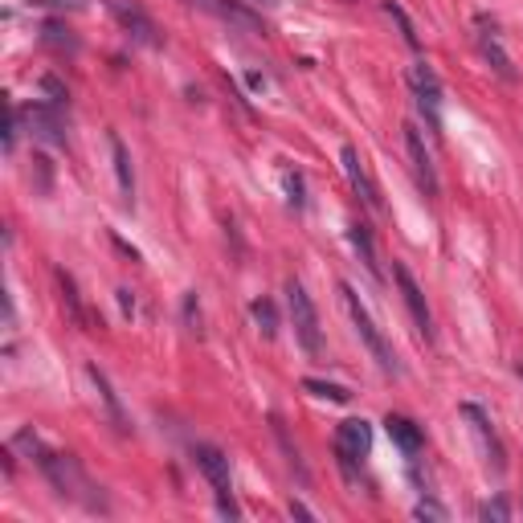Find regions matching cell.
<instances>
[{
    "label": "cell",
    "mask_w": 523,
    "mask_h": 523,
    "mask_svg": "<svg viewBox=\"0 0 523 523\" xmlns=\"http://www.w3.org/2000/svg\"><path fill=\"white\" fill-rule=\"evenodd\" d=\"M340 303H343V311H348V319H352V327H356V335L364 340V348L373 352V360H376V368L385 376H401V364H396V356H393V348H388V340H385V331L376 327V319L368 315V307L360 303V295H356L348 282H340Z\"/></svg>",
    "instance_id": "cell-1"
},
{
    "label": "cell",
    "mask_w": 523,
    "mask_h": 523,
    "mask_svg": "<svg viewBox=\"0 0 523 523\" xmlns=\"http://www.w3.org/2000/svg\"><path fill=\"white\" fill-rule=\"evenodd\" d=\"M287 307H290V323H295V340L303 343V352L319 356L323 352L319 311H315V303H311L307 287H303L299 278H290V282H287Z\"/></svg>",
    "instance_id": "cell-2"
},
{
    "label": "cell",
    "mask_w": 523,
    "mask_h": 523,
    "mask_svg": "<svg viewBox=\"0 0 523 523\" xmlns=\"http://www.w3.org/2000/svg\"><path fill=\"white\" fill-rule=\"evenodd\" d=\"M193 458H196V466H201V474L209 479V487H213L217 511L229 515V519H237V499H234V479H229V458H225L217 446H209V442L193 446Z\"/></svg>",
    "instance_id": "cell-3"
},
{
    "label": "cell",
    "mask_w": 523,
    "mask_h": 523,
    "mask_svg": "<svg viewBox=\"0 0 523 523\" xmlns=\"http://www.w3.org/2000/svg\"><path fill=\"white\" fill-rule=\"evenodd\" d=\"M107 12L115 17L119 29L127 33L131 42L148 45V50H160V45H164L160 29H156V21L148 17V9H143L139 0H107Z\"/></svg>",
    "instance_id": "cell-4"
},
{
    "label": "cell",
    "mask_w": 523,
    "mask_h": 523,
    "mask_svg": "<svg viewBox=\"0 0 523 523\" xmlns=\"http://www.w3.org/2000/svg\"><path fill=\"white\" fill-rule=\"evenodd\" d=\"M409 90H413V103H417V111L426 115L429 131H442V82L426 62L409 65Z\"/></svg>",
    "instance_id": "cell-5"
},
{
    "label": "cell",
    "mask_w": 523,
    "mask_h": 523,
    "mask_svg": "<svg viewBox=\"0 0 523 523\" xmlns=\"http://www.w3.org/2000/svg\"><path fill=\"white\" fill-rule=\"evenodd\" d=\"M368 450H373V426L364 421V417H348L340 421L335 429V454H340L343 470H356L364 458H368Z\"/></svg>",
    "instance_id": "cell-6"
},
{
    "label": "cell",
    "mask_w": 523,
    "mask_h": 523,
    "mask_svg": "<svg viewBox=\"0 0 523 523\" xmlns=\"http://www.w3.org/2000/svg\"><path fill=\"white\" fill-rule=\"evenodd\" d=\"M474 45H479L482 62L491 65V70H495V74L503 78V82H519V70H515L511 54H507V50H503L499 33H495V25L487 21V17H479V33H474Z\"/></svg>",
    "instance_id": "cell-7"
},
{
    "label": "cell",
    "mask_w": 523,
    "mask_h": 523,
    "mask_svg": "<svg viewBox=\"0 0 523 523\" xmlns=\"http://www.w3.org/2000/svg\"><path fill=\"white\" fill-rule=\"evenodd\" d=\"M193 9L209 12V17H217V21H225L229 29H242V33H266V25H262V17L258 12H250L246 4H237V0H188Z\"/></svg>",
    "instance_id": "cell-8"
},
{
    "label": "cell",
    "mask_w": 523,
    "mask_h": 523,
    "mask_svg": "<svg viewBox=\"0 0 523 523\" xmlns=\"http://www.w3.org/2000/svg\"><path fill=\"white\" fill-rule=\"evenodd\" d=\"M405 151H409V164H413V176H417V188L426 196H438V172H434V156L426 151V139L417 131V123H405Z\"/></svg>",
    "instance_id": "cell-9"
},
{
    "label": "cell",
    "mask_w": 523,
    "mask_h": 523,
    "mask_svg": "<svg viewBox=\"0 0 523 523\" xmlns=\"http://www.w3.org/2000/svg\"><path fill=\"white\" fill-rule=\"evenodd\" d=\"M462 417L470 421V434H474V442H479L487 466H495V474H503V466H507V454H503V442H499V434L491 429L487 413H482L479 405H462Z\"/></svg>",
    "instance_id": "cell-10"
},
{
    "label": "cell",
    "mask_w": 523,
    "mask_h": 523,
    "mask_svg": "<svg viewBox=\"0 0 523 523\" xmlns=\"http://www.w3.org/2000/svg\"><path fill=\"white\" fill-rule=\"evenodd\" d=\"M393 278H396V287H401V299H405V307H409V315H413L417 331H421L426 340H434V315H429V303H426V295H421V287H417V278L409 274L405 262H396V266H393Z\"/></svg>",
    "instance_id": "cell-11"
},
{
    "label": "cell",
    "mask_w": 523,
    "mask_h": 523,
    "mask_svg": "<svg viewBox=\"0 0 523 523\" xmlns=\"http://www.w3.org/2000/svg\"><path fill=\"white\" fill-rule=\"evenodd\" d=\"M29 119V131L45 143H54V148H65V119H62V107L54 103H33L29 111H21Z\"/></svg>",
    "instance_id": "cell-12"
},
{
    "label": "cell",
    "mask_w": 523,
    "mask_h": 523,
    "mask_svg": "<svg viewBox=\"0 0 523 523\" xmlns=\"http://www.w3.org/2000/svg\"><path fill=\"white\" fill-rule=\"evenodd\" d=\"M340 160H343V172H348V181H352V188L360 193V201L368 204V209H381V193H376L373 176H368V168H364L360 151H356L352 143H348V148L340 151Z\"/></svg>",
    "instance_id": "cell-13"
},
{
    "label": "cell",
    "mask_w": 523,
    "mask_h": 523,
    "mask_svg": "<svg viewBox=\"0 0 523 523\" xmlns=\"http://www.w3.org/2000/svg\"><path fill=\"white\" fill-rule=\"evenodd\" d=\"M385 429H388V438L405 450L409 458H413V454H421V446H426V438H421L417 421H409V417H401V413H388L385 417Z\"/></svg>",
    "instance_id": "cell-14"
},
{
    "label": "cell",
    "mask_w": 523,
    "mask_h": 523,
    "mask_svg": "<svg viewBox=\"0 0 523 523\" xmlns=\"http://www.w3.org/2000/svg\"><path fill=\"white\" fill-rule=\"evenodd\" d=\"M111 156H115V176H119V193L123 201H135V172H131V151L123 148V139L111 131Z\"/></svg>",
    "instance_id": "cell-15"
},
{
    "label": "cell",
    "mask_w": 523,
    "mask_h": 523,
    "mask_svg": "<svg viewBox=\"0 0 523 523\" xmlns=\"http://www.w3.org/2000/svg\"><path fill=\"white\" fill-rule=\"evenodd\" d=\"M86 373H90V381H95V388H98V396H103V405H107V413H111V421H115V429H119V434H131V421H127V413H123V405H119V396H115V388H111V381L98 373L95 364H90Z\"/></svg>",
    "instance_id": "cell-16"
},
{
    "label": "cell",
    "mask_w": 523,
    "mask_h": 523,
    "mask_svg": "<svg viewBox=\"0 0 523 523\" xmlns=\"http://www.w3.org/2000/svg\"><path fill=\"white\" fill-rule=\"evenodd\" d=\"M348 237H352V246H356V254H360V262L368 266V274L381 278V262H376V246H373V234H368V225L356 221Z\"/></svg>",
    "instance_id": "cell-17"
},
{
    "label": "cell",
    "mask_w": 523,
    "mask_h": 523,
    "mask_svg": "<svg viewBox=\"0 0 523 523\" xmlns=\"http://www.w3.org/2000/svg\"><path fill=\"white\" fill-rule=\"evenodd\" d=\"M250 315H254L258 331H262L266 340H274V335H278V311H274V303H270V299H254V303H250Z\"/></svg>",
    "instance_id": "cell-18"
},
{
    "label": "cell",
    "mask_w": 523,
    "mask_h": 523,
    "mask_svg": "<svg viewBox=\"0 0 523 523\" xmlns=\"http://www.w3.org/2000/svg\"><path fill=\"white\" fill-rule=\"evenodd\" d=\"M385 17L396 25V29H401V37H405V45H409V50H421V37H417L413 21H409V17H405V9H401V4H393V0H385Z\"/></svg>",
    "instance_id": "cell-19"
},
{
    "label": "cell",
    "mask_w": 523,
    "mask_h": 523,
    "mask_svg": "<svg viewBox=\"0 0 523 523\" xmlns=\"http://www.w3.org/2000/svg\"><path fill=\"white\" fill-rule=\"evenodd\" d=\"M42 42L45 45H54V50H74V33H70V29H65V25L62 21H45L42 25Z\"/></svg>",
    "instance_id": "cell-20"
},
{
    "label": "cell",
    "mask_w": 523,
    "mask_h": 523,
    "mask_svg": "<svg viewBox=\"0 0 523 523\" xmlns=\"http://www.w3.org/2000/svg\"><path fill=\"white\" fill-rule=\"evenodd\" d=\"M303 388H307L311 396H323V401H352V393H348V388L343 385H327V381H303Z\"/></svg>",
    "instance_id": "cell-21"
},
{
    "label": "cell",
    "mask_w": 523,
    "mask_h": 523,
    "mask_svg": "<svg viewBox=\"0 0 523 523\" xmlns=\"http://www.w3.org/2000/svg\"><path fill=\"white\" fill-rule=\"evenodd\" d=\"M42 90L50 95L45 103H54V107H65V103H70V90L62 86V78H58V74H45L42 78Z\"/></svg>",
    "instance_id": "cell-22"
},
{
    "label": "cell",
    "mask_w": 523,
    "mask_h": 523,
    "mask_svg": "<svg viewBox=\"0 0 523 523\" xmlns=\"http://www.w3.org/2000/svg\"><path fill=\"white\" fill-rule=\"evenodd\" d=\"M479 519L507 523V519H511V507H507V499H503V495H499V499H487V503L479 507Z\"/></svg>",
    "instance_id": "cell-23"
},
{
    "label": "cell",
    "mask_w": 523,
    "mask_h": 523,
    "mask_svg": "<svg viewBox=\"0 0 523 523\" xmlns=\"http://www.w3.org/2000/svg\"><path fill=\"white\" fill-rule=\"evenodd\" d=\"M413 515H417V519H446V507H442V503H434V499H421L413 507Z\"/></svg>",
    "instance_id": "cell-24"
},
{
    "label": "cell",
    "mask_w": 523,
    "mask_h": 523,
    "mask_svg": "<svg viewBox=\"0 0 523 523\" xmlns=\"http://www.w3.org/2000/svg\"><path fill=\"white\" fill-rule=\"evenodd\" d=\"M282 184H287V193H290V204H295V209H303V204H307V196H303V181H299V176H295V172H287V176H282Z\"/></svg>",
    "instance_id": "cell-25"
},
{
    "label": "cell",
    "mask_w": 523,
    "mask_h": 523,
    "mask_svg": "<svg viewBox=\"0 0 523 523\" xmlns=\"http://www.w3.org/2000/svg\"><path fill=\"white\" fill-rule=\"evenodd\" d=\"M33 172H37V188L50 193V160H45V156H33Z\"/></svg>",
    "instance_id": "cell-26"
},
{
    "label": "cell",
    "mask_w": 523,
    "mask_h": 523,
    "mask_svg": "<svg viewBox=\"0 0 523 523\" xmlns=\"http://www.w3.org/2000/svg\"><path fill=\"white\" fill-rule=\"evenodd\" d=\"M290 515H299V519H315V515H311L303 503H290Z\"/></svg>",
    "instance_id": "cell-27"
},
{
    "label": "cell",
    "mask_w": 523,
    "mask_h": 523,
    "mask_svg": "<svg viewBox=\"0 0 523 523\" xmlns=\"http://www.w3.org/2000/svg\"><path fill=\"white\" fill-rule=\"evenodd\" d=\"M515 373H519V376H523V364H519V368H515Z\"/></svg>",
    "instance_id": "cell-28"
}]
</instances>
